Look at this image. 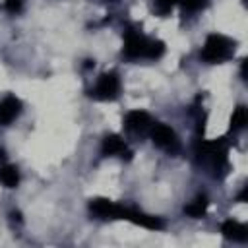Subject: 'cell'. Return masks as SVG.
<instances>
[{
  "mask_svg": "<svg viewBox=\"0 0 248 248\" xmlns=\"http://www.w3.org/2000/svg\"><path fill=\"white\" fill-rule=\"evenodd\" d=\"M21 6H23V2L21 0H6V10L8 12H19L21 10Z\"/></svg>",
  "mask_w": 248,
  "mask_h": 248,
  "instance_id": "cell-17",
  "label": "cell"
},
{
  "mask_svg": "<svg viewBox=\"0 0 248 248\" xmlns=\"http://www.w3.org/2000/svg\"><path fill=\"white\" fill-rule=\"evenodd\" d=\"M151 140H153L155 145H159V147H163V149H167V151H170V153H174V151L178 149L176 134H174V130H172L170 126H167V124H155L153 130H151Z\"/></svg>",
  "mask_w": 248,
  "mask_h": 248,
  "instance_id": "cell-3",
  "label": "cell"
},
{
  "mask_svg": "<svg viewBox=\"0 0 248 248\" xmlns=\"http://www.w3.org/2000/svg\"><path fill=\"white\" fill-rule=\"evenodd\" d=\"M124 149H126V143L116 134H110L103 140V147H101L103 155H118V153H124Z\"/></svg>",
  "mask_w": 248,
  "mask_h": 248,
  "instance_id": "cell-10",
  "label": "cell"
},
{
  "mask_svg": "<svg viewBox=\"0 0 248 248\" xmlns=\"http://www.w3.org/2000/svg\"><path fill=\"white\" fill-rule=\"evenodd\" d=\"M149 124H151V116L145 110H132L126 116V128L130 132H134V134L145 132L149 128Z\"/></svg>",
  "mask_w": 248,
  "mask_h": 248,
  "instance_id": "cell-7",
  "label": "cell"
},
{
  "mask_svg": "<svg viewBox=\"0 0 248 248\" xmlns=\"http://www.w3.org/2000/svg\"><path fill=\"white\" fill-rule=\"evenodd\" d=\"M180 4H182L184 10H188V12H196V10H200V8L205 6V0H180Z\"/></svg>",
  "mask_w": 248,
  "mask_h": 248,
  "instance_id": "cell-16",
  "label": "cell"
},
{
  "mask_svg": "<svg viewBox=\"0 0 248 248\" xmlns=\"http://www.w3.org/2000/svg\"><path fill=\"white\" fill-rule=\"evenodd\" d=\"M246 64L248 60H242V79H246Z\"/></svg>",
  "mask_w": 248,
  "mask_h": 248,
  "instance_id": "cell-20",
  "label": "cell"
},
{
  "mask_svg": "<svg viewBox=\"0 0 248 248\" xmlns=\"http://www.w3.org/2000/svg\"><path fill=\"white\" fill-rule=\"evenodd\" d=\"M178 0H155V10L161 14V16H165V14H169L170 10H172V6L176 4Z\"/></svg>",
  "mask_w": 248,
  "mask_h": 248,
  "instance_id": "cell-15",
  "label": "cell"
},
{
  "mask_svg": "<svg viewBox=\"0 0 248 248\" xmlns=\"http://www.w3.org/2000/svg\"><path fill=\"white\" fill-rule=\"evenodd\" d=\"M246 198H248V186H244V190L238 194V202H246Z\"/></svg>",
  "mask_w": 248,
  "mask_h": 248,
  "instance_id": "cell-18",
  "label": "cell"
},
{
  "mask_svg": "<svg viewBox=\"0 0 248 248\" xmlns=\"http://www.w3.org/2000/svg\"><path fill=\"white\" fill-rule=\"evenodd\" d=\"M118 89H120V81H118V76L114 72H108V74H103L95 85V91L93 95L97 99H103V101H110V99H116L118 95Z\"/></svg>",
  "mask_w": 248,
  "mask_h": 248,
  "instance_id": "cell-2",
  "label": "cell"
},
{
  "mask_svg": "<svg viewBox=\"0 0 248 248\" xmlns=\"http://www.w3.org/2000/svg\"><path fill=\"white\" fill-rule=\"evenodd\" d=\"M89 209L95 213V215H99V217H103V219H120V213H122V205H118V203H114V202H110V200H107V198H95V200H91L89 202Z\"/></svg>",
  "mask_w": 248,
  "mask_h": 248,
  "instance_id": "cell-5",
  "label": "cell"
},
{
  "mask_svg": "<svg viewBox=\"0 0 248 248\" xmlns=\"http://www.w3.org/2000/svg\"><path fill=\"white\" fill-rule=\"evenodd\" d=\"M232 52V43L223 37V35H209L205 45H203V50H202V58L205 62H221V60H227Z\"/></svg>",
  "mask_w": 248,
  "mask_h": 248,
  "instance_id": "cell-1",
  "label": "cell"
},
{
  "mask_svg": "<svg viewBox=\"0 0 248 248\" xmlns=\"http://www.w3.org/2000/svg\"><path fill=\"white\" fill-rule=\"evenodd\" d=\"M165 52V43L163 41H147L145 46V56L147 58H159Z\"/></svg>",
  "mask_w": 248,
  "mask_h": 248,
  "instance_id": "cell-14",
  "label": "cell"
},
{
  "mask_svg": "<svg viewBox=\"0 0 248 248\" xmlns=\"http://www.w3.org/2000/svg\"><path fill=\"white\" fill-rule=\"evenodd\" d=\"M12 219H16V221H21V213L19 211H12V215H10Z\"/></svg>",
  "mask_w": 248,
  "mask_h": 248,
  "instance_id": "cell-19",
  "label": "cell"
},
{
  "mask_svg": "<svg viewBox=\"0 0 248 248\" xmlns=\"http://www.w3.org/2000/svg\"><path fill=\"white\" fill-rule=\"evenodd\" d=\"M0 182L6 186V188H16L17 182H19V172L14 165H6L0 169Z\"/></svg>",
  "mask_w": 248,
  "mask_h": 248,
  "instance_id": "cell-11",
  "label": "cell"
},
{
  "mask_svg": "<svg viewBox=\"0 0 248 248\" xmlns=\"http://www.w3.org/2000/svg\"><path fill=\"white\" fill-rule=\"evenodd\" d=\"M120 219H128L136 225H141L145 229H153V231H161L165 227V223L159 219V217H153V215H145V213H140L136 209H128L122 205V213H120Z\"/></svg>",
  "mask_w": 248,
  "mask_h": 248,
  "instance_id": "cell-4",
  "label": "cell"
},
{
  "mask_svg": "<svg viewBox=\"0 0 248 248\" xmlns=\"http://www.w3.org/2000/svg\"><path fill=\"white\" fill-rule=\"evenodd\" d=\"M21 110V101L16 99V97H6L2 103H0V124L6 126L10 124Z\"/></svg>",
  "mask_w": 248,
  "mask_h": 248,
  "instance_id": "cell-8",
  "label": "cell"
},
{
  "mask_svg": "<svg viewBox=\"0 0 248 248\" xmlns=\"http://www.w3.org/2000/svg\"><path fill=\"white\" fill-rule=\"evenodd\" d=\"M246 126V108L240 105L234 108L232 116H231V130L236 132V130H242Z\"/></svg>",
  "mask_w": 248,
  "mask_h": 248,
  "instance_id": "cell-13",
  "label": "cell"
},
{
  "mask_svg": "<svg viewBox=\"0 0 248 248\" xmlns=\"http://www.w3.org/2000/svg\"><path fill=\"white\" fill-rule=\"evenodd\" d=\"M145 46H147V39L141 37L136 31H128L124 37V54L130 58H138V56H145Z\"/></svg>",
  "mask_w": 248,
  "mask_h": 248,
  "instance_id": "cell-6",
  "label": "cell"
},
{
  "mask_svg": "<svg viewBox=\"0 0 248 248\" xmlns=\"http://www.w3.org/2000/svg\"><path fill=\"white\" fill-rule=\"evenodd\" d=\"M207 209V198L205 196H198L190 205L184 207V213L190 215V217H202Z\"/></svg>",
  "mask_w": 248,
  "mask_h": 248,
  "instance_id": "cell-12",
  "label": "cell"
},
{
  "mask_svg": "<svg viewBox=\"0 0 248 248\" xmlns=\"http://www.w3.org/2000/svg\"><path fill=\"white\" fill-rule=\"evenodd\" d=\"M221 232H223L225 238H229V240L246 242V238H248V229H246L242 223L232 221V219H229V221H225V223L221 225Z\"/></svg>",
  "mask_w": 248,
  "mask_h": 248,
  "instance_id": "cell-9",
  "label": "cell"
}]
</instances>
